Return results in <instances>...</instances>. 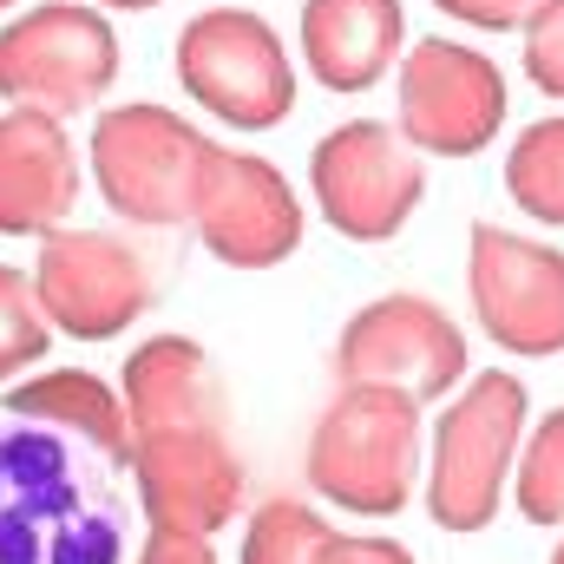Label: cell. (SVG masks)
Listing matches in <instances>:
<instances>
[{"mask_svg": "<svg viewBox=\"0 0 564 564\" xmlns=\"http://www.w3.org/2000/svg\"><path fill=\"white\" fill-rule=\"evenodd\" d=\"M132 506L119 466L59 426H0V564H126Z\"/></svg>", "mask_w": 564, "mask_h": 564, "instance_id": "obj_1", "label": "cell"}, {"mask_svg": "<svg viewBox=\"0 0 564 564\" xmlns=\"http://www.w3.org/2000/svg\"><path fill=\"white\" fill-rule=\"evenodd\" d=\"M525 426L532 388L512 368H479L440 401V421L426 433V519L446 539H473L499 519Z\"/></svg>", "mask_w": 564, "mask_h": 564, "instance_id": "obj_2", "label": "cell"}, {"mask_svg": "<svg viewBox=\"0 0 564 564\" xmlns=\"http://www.w3.org/2000/svg\"><path fill=\"white\" fill-rule=\"evenodd\" d=\"M302 473L322 506L355 519H394L426 479V408L394 388H341L302 446Z\"/></svg>", "mask_w": 564, "mask_h": 564, "instance_id": "obj_3", "label": "cell"}, {"mask_svg": "<svg viewBox=\"0 0 564 564\" xmlns=\"http://www.w3.org/2000/svg\"><path fill=\"white\" fill-rule=\"evenodd\" d=\"M171 73H177V93L237 139H263V132L289 126V112L302 99V66L276 33V20L257 7H237V0L197 7L177 26Z\"/></svg>", "mask_w": 564, "mask_h": 564, "instance_id": "obj_4", "label": "cell"}, {"mask_svg": "<svg viewBox=\"0 0 564 564\" xmlns=\"http://www.w3.org/2000/svg\"><path fill=\"white\" fill-rule=\"evenodd\" d=\"M79 144H86V191H99V204L119 224L177 230L191 224V197L217 139L164 99H119V106L106 99Z\"/></svg>", "mask_w": 564, "mask_h": 564, "instance_id": "obj_5", "label": "cell"}, {"mask_svg": "<svg viewBox=\"0 0 564 564\" xmlns=\"http://www.w3.org/2000/svg\"><path fill=\"white\" fill-rule=\"evenodd\" d=\"M126 73V40L93 0H26L0 13V106L53 119L99 112Z\"/></svg>", "mask_w": 564, "mask_h": 564, "instance_id": "obj_6", "label": "cell"}, {"mask_svg": "<svg viewBox=\"0 0 564 564\" xmlns=\"http://www.w3.org/2000/svg\"><path fill=\"white\" fill-rule=\"evenodd\" d=\"M506 119H512V86L486 46L459 40V33L408 40V53L394 66V126L414 151L466 164V158L492 151Z\"/></svg>", "mask_w": 564, "mask_h": 564, "instance_id": "obj_7", "label": "cell"}, {"mask_svg": "<svg viewBox=\"0 0 564 564\" xmlns=\"http://www.w3.org/2000/svg\"><path fill=\"white\" fill-rule=\"evenodd\" d=\"M308 197L341 243H394L426 204V151L388 119H341L308 151Z\"/></svg>", "mask_w": 564, "mask_h": 564, "instance_id": "obj_8", "label": "cell"}, {"mask_svg": "<svg viewBox=\"0 0 564 564\" xmlns=\"http://www.w3.org/2000/svg\"><path fill=\"white\" fill-rule=\"evenodd\" d=\"M473 375L466 328L421 289H388L361 302L335 335V381L341 388H394L408 401H446Z\"/></svg>", "mask_w": 564, "mask_h": 564, "instance_id": "obj_9", "label": "cell"}, {"mask_svg": "<svg viewBox=\"0 0 564 564\" xmlns=\"http://www.w3.org/2000/svg\"><path fill=\"white\" fill-rule=\"evenodd\" d=\"M191 230H197L210 263L263 276V270H282L302 250L308 197L289 184V171L276 158H263L250 144H210L197 197H191Z\"/></svg>", "mask_w": 564, "mask_h": 564, "instance_id": "obj_10", "label": "cell"}, {"mask_svg": "<svg viewBox=\"0 0 564 564\" xmlns=\"http://www.w3.org/2000/svg\"><path fill=\"white\" fill-rule=\"evenodd\" d=\"M466 302L479 335L512 361L564 355V250L545 237L473 224L466 230Z\"/></svg>", "mask_w": 564, "mask_h": 564, "instance_id": "obj_11", "label": "cell"}, {"mask_svg": "<svg viewBox=\"0 0 564 564\" xmlns=\"http://www.w3.org/2000/svg\"><path fill=\"white\" fill-rule=\"evenodd\" d=\"M33 289H40L53 335H73L86 348L119 341L158 302V282H151V263L139 257V243H126L112 230H79V224H59L40 237Z\"/></svg>", "mask_w": 564, "mask_h": 564, "instance_id": "obj_12", "label": "cell"}, {"mask_svg": "<svg viewBox=\"0 0 564 564\" xmlns=\"http://www.w3.org/2000/svg\"><path fill=\"white\" fill-rule=\"evenodd\" d=\"M126 473H132L139 519L144 525H164V532L217 539L250 506V473H243V453L230 440V421L139 433Z\"/></svg>", "mask_w": 564, "mask_h": 564, "instance_id": "obj_13", "label": "cell"}, {"mask_svg": "<svg viewBox=\"0 0 564 564\" xmlns=\"http://www.w3.org/2000/svg\"><path fill=\"white\" fill-rule=\"evenodd\" d=\"M86 197V144L66 119L33 106H0V237L40 243L46 230L73 224Z\"/></svg>", "mask_w": 564, "mask_h": 564, "instance_id": "obj_14", "label": "cell"}, {"mask_svg": "<svg viewBox=\"0 0 564 564\" xmlns=\"http://www.w3.org/2000/svg\"><path fill=\"white\" fill-rule=\"evenodd\" d=\"M408 40H414L408 0H302L295 13V66L308 86L335 99L388 86Z\"/></svg>", "mask_w": 564, "mask_h": 564, "instance_id": "obj_15", "label": "cell"}, {"mask_svg": "<svg viewBox=\"0 0 564 564\" xmlns=\"http://www.w3.org/2000/svg\"><path fill=\"white\" fill-rule=\"evenodd\" d=\"M119 401L132 440L139 433H171V426H224V375L197 335H144L119 368Z\"/></svg>", "mask_w": 564, "mask_h": 564, "instance_id": "obj_16", "label": "cell"}, {"mask_svg": "<svg viewBox=\"0 0 564 564\" xmlns=\"http://www.w3.org/2000/svg\"><path fill=\"white\" fill-rule=\"evenodd\" d=\"M0 408H7V421L59 426L73 440L99 446L112 466H132V421H126L119 381H106L93 368H33L0 388Z\"/></svg>", "mask_w": 564, "mask_h": 564, "instance_id": "obj_17", "label": "cell"}, {"mask_svg": "<svg viewBox=\"0 0 564 564\" xmlns=\"http://www.w3.org/2000/svg\"><path fill=\"white\" fill-rule=\"evenodd\" d=\"M506 197L539 230H564V112L519 126L506 144Z\"/></svg>", "mask_w": 564, "mask_h": 564, "instance_id": "obj_18", "label": "cell"}, {"mask_svg": "<svg viewBox=\"0 0 564 564\" xmlns=\"http://www.w3.org/2000/svg\"><path fill=\"white\" fill-rule=\"evenodd\" d=\"M335 525L308 506V499H289V492H270L250 506L243 519V545H237V564H315L328 552Z\"/></svg>", "mask_w": 564, "mask_h": 564, "instance_id": "obj_19", "label": "cell"}, {"mask_svg": "<svg viewBox=\"0 0 564 564\" xmlns=\"http://www.w3.org/2000/svg\"><path fill=\"white\" fill-rule=\"evenodd\" d=\"M512 506L525 525H564V408L525 426L519 466H512Z\"/></svg>", "mask_w": 564, "mask_h": 564, "instance_id": "obj_20", "label": "cell"}, {"mask_svg": "<svg viewBox=\"0 0 564 564\" xmlns=\"http://www.w3.org/2000/svg\"><path fill=\"white\" fill-rule=\"evenodd\" d=\"M53 355V322L40 308V289H33V270L20 263H0V388L46 368Z\"/></svg>", "mask_w": 564, "mask_h": 564, "instance_id": "obj_21", "label": "cell"}, {"mask_svg": "<svg viewBox=\"0 0 564 564\" xmlns=\"http://www.w3.org/2000/svg\"><path fill=\"white\" fill-rule=\"evenodd\" d=\"M519 73H525V86H539L545 99L564 106V0H545L519 26Z\"/></svg>", "mask_w": 564, "mask_h": 564, "instance_id": "obj_22", "label": "cell"}, {"mask_svg": "<svg viewBox=\"0 0 564 564\" xmlns=\"http://www.w3.org/2000/svg\"><path fill=\"white\" fill-rule=\"evenodd\" d=\"M545 0H433L440 20H453L459 33H519Z\"/></svg>", "mask_w": 564, "mask_h": 564, "instance_id": "obj_23", "label": "cell"}, {"mask_svg": "<svg viewBox=\"0 0 564 564\" xmlns=\"http://www.w3.org/2000/svg\"><path fill=\"white\" fill-rule=\"evenodd\" d=\"M132 564H224V558H217V552H210V539H197V532H164V525H144Z\"/></svg>", "mask_w": 564, "mask_h": 564, "instance_id": "obj_24", "label": "cell"}, {"mask_svg": "<svg viewBox=\"0 0 564 564\" xmlns=\"http://www.w3.org/2000/svg\"><path fill=\"white\" fill-rule=\"evenodd\" d=\"M315 564H414V552L401 539H381V532H335Z\"/></svg>", "mask_w": 564, "mask_h": 564, "instance_id": "obj_25", "label": "cell"}, {"mask_svg": "<svg viewBox=\"0 0 564 564\" xmlns=\"http://www.w3.org/2000/svg\"><path fill=\"white\" fill-rule=\"evenodd\" d=\"M93 7H106V13L119 20V13H158L164 0H93Z\"/></svg>", "mask_w": 564, "mask_h": 564, "instance_id": "obj_26", "label": "cell"}, {"mask_svg": "<svg viewBox=\"0 0 564 564\" xmlns=\"http://www.w3.org/2000/svg\"><path fill=\"white\" fill-rule=\"evenodd\" d=\"M13 7H26V0H0V13H13Z\"/></svg>", "mask_w": 564, "mask_h": 564, "instance_id": "obj_27", "label": "cell"}, {"mask_svg": "<svg viewBox=\"0 0 564 564\" xmlns=\"http://www.w3.org/2000/svg\"><path fill=\"white\" fill-rule=\"evenodd\" d=\"M552 564H564V539H558V552H552Z\"/></svg>", "mask_w": 564, "mask_h": 564, "instance_id": "obj_28", "label": "cell"}]
</instances>
